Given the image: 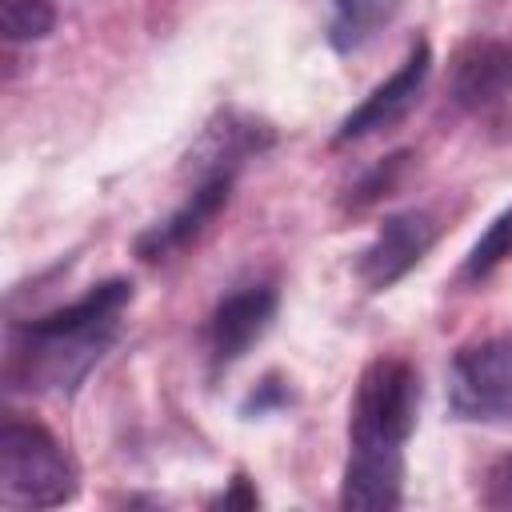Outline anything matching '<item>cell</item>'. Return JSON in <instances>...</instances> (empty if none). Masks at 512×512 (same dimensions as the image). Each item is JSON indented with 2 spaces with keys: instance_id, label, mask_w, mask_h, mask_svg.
Returning <instances> with one entry per match:
<instances>
[{
  "instance_id": "6da1fadb",
  "label": "cell",
  "mask_w": 512,
  "mask_h": 512,
  "mask_svg": "<svg viewBox=\"0 0 512 512\" xmlns=\"http://www.w3.org/2000/svg\"><path fill=\"white\" fill-rule=\"evenodd\" d=\"M420 376L400 356H376L356 384L348 416V452L364 456H404L416 428Z\"/></svg>"
},
{
  "instance_id": "7a4b0ae2",
  "label": "cell",
  "mask_w": 512,
  "mask_h": 512,
  "mask_svg": "<svg viewBox=\"0 0 512 512\" xmlns=\"http://www.w3.org/2000/svg\"><path fill=\"white\" fill-rule=\"evenodd\" d=\"M0 496L16 508H56L76 496V464L40 424L8 420L0 432Z\"/></svg>"
},
{
  "instance_id": "3957f363",
  "label": "cell",
  "mask_w": 512,
  "mask_h": 512,
  "mask_svg": "<svg viewBox=\"0 0 512 512\" xmlns=\"http://www.w3.org/2000/svg\"><path fill=\"white\" fill-rule=\"evenodd\" d=\"M448 404L460 420L512 424V332L456 352L448 368Z\"/></svg>"
},
{
  "instance_id": "277c9868",
  "label": "cell",
  "mask_w": 512,
  "mask_h": 512,
  "mask_svg": "<svg viewBox=\"0 0 512 512\" xmlns=\"http://www.w3.org/2000/svg\"><path fill=\"white\" fill-rule=\"evenodd\" d=\"M436 236H440V224L432 220V212H424V208L396 212V216H388L380 224V232L372 236V244L360 252L356 276L364 280V288L384 292V288H392L400 276H408L428 256V248L436 244Z\"/></svg>"
},
{
  "instance_id": "5b68a950",
  "label": "cell",
  "mask_w": 512,
  "mask_h": 512,
  "mask_svg": "<svg viewBox=\"0 0 512 512\" xmlns=\"http://www.w3.org/2000/svg\"><path fill=\"white\" fill-rule=\"evenodd\" d=\"M428 72H432V48H428V40H416V44L408 48V56L400 60V68H396L384 84H376V88L344 116V124L336 128V144L364 140V136H372V132H384V128H392V124H400V120L416 108V100H420V92H424V84H428Z\"/></svg>"
},
{
  "instance_id": "8992f818",
  "label": "cell",
  "mask_w": 512,
  "mask_h": 512,
  "mask_svg": "<svg viewBox=\"0 0 512 512\" xmlns=\"http://www.w3.org/2000/svg\"><path fill=\"white\" fill-rule=\"evenodd\" d=\"M512 88V40L472 36L456 48L448 68V92L460 108H488Z\"/></svg>"
},
{
  "instance_id": "52a82bcc",
  "label": "cell",
  "mask_w": 512,
  "mask_h": 512,
  "mask_svg": "<svg viewBox=\"0 0 512 512\" xmlns=\"http://www.w3.org/2000/svg\"><path fill=\"white\" fill-rule=\"evenodd\" d=\"M276 316V288L268 284H248V288H236L228 292L216 312H212V324H208V352H212V364H232L240 360L272 324Z\"/></svg>"
},
{
  "instance_id": "ba28073f",
  "label": "cell",
  "mask_w": 512,
  "mask_h": 512,
  "mask_svg": "<svg viewBox=\"0 0 512 512\" xmlns=\"http://www.w3.org/2000/svg\"><path fill=\"white\" fill-rule=\"evenodd\" d=\"M228 192H232V176H208V180H200L196 192L168 220H160L148 232H140L136 256L140 260H164V256L180 252L184 244H192L220 216V208L228 204Z\"/></svg>"
},
{
  "instance_id": "9c48e42d",
  "label": "cell",
  "mask_w": 512,
  "mask_h": 512,
  "mask_svg": "<svg viewBox=\"0 0 512 512\" xmlns=\"http://www.w3.org/2000/svg\"><path fill=\"white\" fill-rule=\"evenodd\" d=\"M404 500V460L396 456H360L348 452L340 504L352 512H388Z\"/></svg>"
},
{
  "instance_id": "30bf717a",
  "label": "cell",
  "mask_w": 512,
  "mask_h": 512,
  "mask_svg": "<svg viewBox=\"0 0 512 512\" xmlns=\"http://www.w3.org/2000/svg\"><path fill=\"white\" fill-rule=\"evenodd\" d=\"M268 140H272V132L264 124H256L248 116H236V112H224L220 124H212L204 132V140L196 144V152L188 160H196L200 180H208V176H232V168L244 156L260 152Z\"/></svg>"
},
{
  "instance_id": "8fae6325",
  "label": "cell",
  "mask_w": 512,
  "mask_h": 512,
  "mask_svg": "<svg viewBox=\"0 0 512 512\" xmlns=\"http://www.w3.org/2000/svg\"><path fill=\"white\" fill-rule=\"evenodd\" d=\"M404 0H332V20H328V40L336 52L360 48L372 32H380Z\"/></svg>"
},
{
  "instance_id": "7c38bea8",
  "label": "cell",
  "mask_w": 512,
  "mask_h": 512,
  "mask_svg": "<svg viewBox=\"0 0 512 512\" xmlns=\"http://www.w3.org/2000/svg\"><path fill=\"white\" fill-rule=\"evenodd\" d=\"M508 256H512V208H504V212L480 232V240L472 244L468 260H464V268H460V276H464V280H484V276H492Z\"/></svg>"
},
{
  "instance_id": "4fadbf2b",
  "label": "cell",
  "mask_w": 512,
  "mask_h": 512,
  "mask_svg": "<svg viewBox=\"0 0 512 512\" xmlns=\"http://www.w3.org/2000/svg\"><path fill=\"white\" fill-rule=\"evenodd\" d=\"M56 24V12L48 0H0V28L4 40L20 44V40H40L48 36Z\"/></svg>"
},
{
  "instance_id": "5bb4252c",
  "label": "cell",
  "mask_w": 512,
  "mask_h": 512,
  "mask_svg": "<svg viewBox=\"0 0 512 512\" xmlns=\"http://www.w3.org/2000/svg\"><path fill=\"white\" fill-rule=\"evenodd\" d=\"M484 504H492V508H512V456L492 468L488 488H484Z\"/></svg>"
},
{
  "instance_id": "9a60e30c",
  "label": "cell",
  "mask_w": 512,
  "mask_h": 512,
  "mask_svg": "<svg viewBox=\"0 0 512 512\" xmlns=\"http://www.w3.org/2000/svg\"><path fill=\"white\" fill-rule=\"evenodd\" d=\"M220 504L224 508H256V492L248 488V476H236L232 480V492H224Z\"/></svg>"
}]
</instances>
